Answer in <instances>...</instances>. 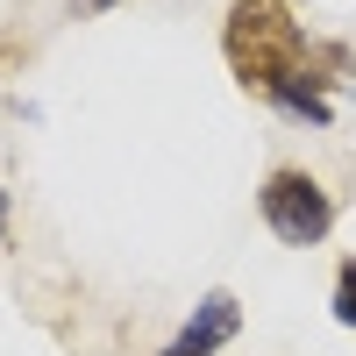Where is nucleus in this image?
<instances>
[{
  "mask_svg": "<svg viewBox=\"0 0 356 356\" xmlns=\"http://www.w3.org/2000/svg\"><path fill=\"white\" fill-rule=\"evenodd\" d=\"M0 235H8V193H0Z\"/></svg>",
  "mask_w": 356,
  "mask_h": 356,
  "instance_id": "39448f33",
  "label": "nucleus"
},
{
  "mask_svg": "<svg viewBox=\"0 0 356 356\" xmlns=\"http://www.w3.org/2000/svg\"><path fill=\"white\" fill-rule=\"evenodd\" d=\"M335 321H342V328H356V257L342 264V278H335Z\"/></svg>",
  "mask_w": 356,
  "mask_h": 356,
  "instance_id": "20e7f679",
  "label": "nucleus"
},
{
  "mask_svg": "<svg viewBox=\"0 0 356 356\" xmlns=\"http://www.w3.org/2000/svg\"><path fill=\"white\" fill-rule=\"evenodd\" d=\"M228 335H235V300H228V292H207V300H200V314L186 321V335H178L164 356H214Z\"/></svg>",
  "mask_w": 356,
  "mask_h": 356,
  "instance_id": "7ed1b4c3",
  "label": "nucleus"
},
{
  "mask_svg": "<svg viewBox=\"0 0 356 356\" xmlns=\"http://www.w3.org/2000/svg\"><path fill=\"white\" fill-rule=\"evenodd\" d=\"M228 65L243 86H257L264 100L278 86L307 79V36L285 15V0H235L228 8Z\"/></svg>",
  "mask_w": 356,
  "mask_h": 356,
  "instance_id": "f257e3e1",
  "label": "nucleus"
},
{
  "mask_svg": "<svg viewBox=\"0 0 356 356\" xmlns=\"http://www.w3.org/2000/svg\"><path fill=\"white\" fill-rule=\"evenodd\" d=\"M100 8H107V0H100Z\"/></svg>",
  "mask_w": 356,
  "mask_h": 356,
  "instance_id": "423d86ee",
  "label": "nucleus"
},
{
  "mask_svg": "<svg viewBox=\"0 0 356 356\" xmlns=\"http://www.w3.org/2000/svg\"><path fill=\"white\" fill-rule=\"evenodd\" d=\"M257 207H264V221H271V235L292 243V250L321 243L328 221H335V200L321 193L314 171H271V178H264V193H257Z\"/></svg>",
  "mask_w": 356,
  "mask_h": 356,
  "instance_id": "f03ea898",
  "label": "nucleus"
}]
</instances>
